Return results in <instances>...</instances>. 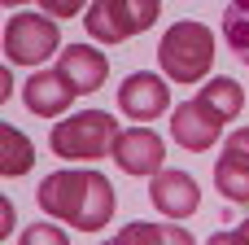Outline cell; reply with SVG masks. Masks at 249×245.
I'll return each mask as SVG.
<instances>
[{"label":"cell","mask_w":249,"mask_h":245,"mask_svg":"<svg viewBox=\"0 0 249 245\" xmlns=\"http://www.w3.org/2000/svg\"><path fill=\"white\" fill-rule=\"evenodd\" d=\"M74 96H79V92L66 83L61 70H35V75H26V83H22V101H26V110L39 114V118H57L61 110H70Z\"/></svg>","instance_id":"8fae6325"},{"label":"cell","mask_w":249,"mask_h":245,"mask_svg":"<svg viewBox=\"0 0 249 245\" xmlns=\"http://www.w3.org/2000/svg\"><path fill=\"white\" fill-rule=\"evenodd\" d=\"M101 245H193V237L179 224H127L118 237Z\"/></svg>","instance_id":"5bb4252c"},{"label":"cell","mask_w":249,"mask_h":245,"mask_svg":"<svg viewBox=\"0 0 249 245\" xmlns=\"http://www.w3.org/2000/svg\"><path fill=\"white\" fill-rule=\"evenodd\" d=\"M118 118L109 110H83V114H70L61 123H53V153L57 158H74V162H96L105 153H114V140H118Z\"/></svg>","instance_id":"277c9868"},{"label":"cell","mask_w":249,"mask_h":245,"mask_svg":"<svg viewBox=\"0 0 249 245\" xmlns=\"http://www.w3.org/2000/svg\"><path fill=\"white\" fill-rule=\"evenodd\" d=\"M214 188L228 202L249 206V127H236L232 140L223 145V153L214 162Z\"/></svg>","instance_id":"ba28073f"},{"label":"cell","mask_w":249,"mask_h":245,"mask_svg":"<svg viewBox=\"0 0 249 245\" xmlns=\"http://www.w3.org/2000/svg\"><path fill=\"white\" fill-rule=\"evenodd\" d=\"M18 245H70V237L57 228V224H26Z\"/></svg>","instance_id":"2e32d148"},{"label":"cell","mask_w":249,"mask_h":245,"mask_svg":"<svg viewBox=\"0 0 249 245\" xmlns=\"http://www.w3.org/2000/svg\"><path fill=\"white\" fill-rule=\"evenodd\" d=\"M35 202L44 215L79 228V232H101L114 219V184L101 171H53L48 180H39Z\"/></svg>","instance_id":"6da1fadb"},{"label":"cell","mask_w":249,"mask_h":245,"mask_svg":"<svg viewBox=\"0 0 249 245\" xmlns=\"http://www.w3.org/2000/svg\"><path fill=\"white\" fill-rule=\"evenodd\" d=\"M206 245H249V215L241 219V228H223V232H214Z\"/></svg>","instance_id":"e0dca14e"},{"label":"cell","mask_w":249,"mask_h":245,"mask_svg":"<svg viewBox=\"0 0 249 245\" xmlns=\"http://www.w3.org/2000/svg\"><path fill=\"white\" fill-rule=\"evenodd\" d=\"M61 31L48 13H13L4 26V57L13 66H39L57 53Z\"/></svg>","instance_id":"8992f818"},{"label":"cell","mask_w":249,"mask_h":245,"mask_svg":"<svg viewBox=\"0 0 249 245\" xmlns=\"http://www.w3.org/2000/svg\"><path fill=\"white\" fill-rule=\"evenodd\" d=\"M57 70L66 75V83H70L74 92H96V88L105 83V75H109V61H105V53L92 48V44H66Z\"/></svg>","instance_id":"7c38bea8"},{"label":"cell","mask_w":249,"mask_h":245,"mask_svg":"<svg viewBox=\"0 0 249 245\" xmlns=\"http://www.w3.org/2000/svg\"><path fill=\"white\" fill-rule=\"evenodd\" d=\"M223 35H228L232 57L241 66H249V0H236L223 9Z\"/></svg>","instance_id":"9a60e30c"},{"label":"cell","mask_w":249,"mask_h":245,"mask_svg":"<svg viewBox=\"0 0 249 245\" xmlns=\"http://www.w3.org/2000/svg\"><path fill=\"white\" fill-rule=\"evenodd\" d=\"M158 22V0H101L83 9V31L105 44H123Z\"/></svg>","instance_id":"5b68a950"},{"label":"cell","mask_w":249,"mask_h":245,"mask_svg":"<svg viewBox=\"0 0 249 245\" xmlns=\"http://www.w3.org/2000/svg\"><path fill=\"white\" fill-rule=\"evenodd\" d=\"M35 167V145L26 132H18L13 123H0V175L13 180V175H26Z\"/></svg>","instance_id":"4fadbf2b"},{"label":"cell","mask_w":249,"mask_h":245,"mask_svg":"<svg viewBox=\"0 0 249 245\" xmlns=\"http://www.w3.org/2000/svg\"><path fill=\"white\" fill-rule=\"evenodd\" d=\"M149 202H153L162 215L184 219V215H193V210H197L201 188H197V180H193L188 171H179V167H162V171L149 180Z\"/></svg>","instance_id":"9c48e42d"},{"label":"cell","mask_w":249,"mask_h":245,"mask_svg":"<svg viewBox=\"0 0 249 245\" xmlns=\"http://www.w3.org/2000/svg\"><path fill=\"white\" fill-rule=\"evenodd\" d=\"M162 153H166V145H162V136H153L149 127H131V132H123L118 140H114V162L127 171V175H158L162 171Z\"/></svg>","instance_id":"30bf717a"},{"label":"cell","mask_w":249,"mask_h":245,"mask_svg":"<svg viewBox=\"0 0 249 245\" xmlns=\"http://www.w3.org/2000/svg\"><path fill=\"white\" fill-rule=\"evenodd\" d=\"M241 110H245V88L236 79H206L197 96L171 110V140L188 153H206L210 145H219L223 127Z\"/></svg>","instance_id":"7a4b0ae2"},{"label":"cell","mask_w":249,"mask_h":245,"mask_svg":"<svg viewBox=\"0 0 249 245\" xmlns=\"http://www.w3.org/2000/svg\"><path fill=\"white\" fill-rule=\"evenodd\" d=\"M48 18H74L79 13V0H44Z\"/></svg>","instance_id":"ac0fdd59"},{"label":"cell","mask_w":249,"mask_h":245,"mask_svg":"<svg viewBox=\"0 0 249 245\" xmlns=\"http://www.w3.org/2000/svg\"><path fill=\"white\" fill-rule=\"evenodd\" d=\"M118 110H127V118H140V123L162 118V110H171V88H166V79L153 75V70L127 75L123 88H118Z\"/></svg>","instance_id":"52a82bcc"},{"label":"cell","mask_w":249,"mask_h":245,"mask_svg":"<svg viewBox=\"0 0 249 245\" xmlns=\"http://www.w3.org/2000/svg\"><path fill=\"white\" fill-rule=\"evenodd\" d=\"M158 61H162V75H171L175 83H197L210 75L214 66V35L210 26L193 22V18H179L162 44H158Z\"/></svg>","instance_id":"3957f363"}]
</instances>
